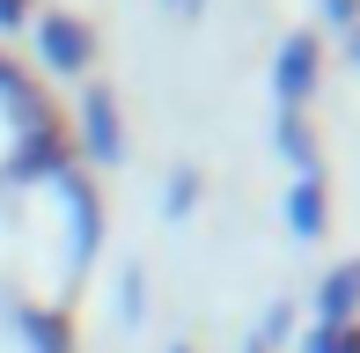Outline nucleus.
<instances>
[{
  "mask_svg": "<svg viewBox=\"0 0 360 353\" xmlns=\"http://www.w3.org/2000/svg\"><path fill=\"white\" fill-rule=\"evenodd\" d=\"M302 82H309V44H287V74H280V89L302 96Z\"/></svg>",
  "mask_w": 360,
  "mask_h": 353,
  "instance_id": "f257e3e1",
  "label": "nucleus"
}]
</instances>
